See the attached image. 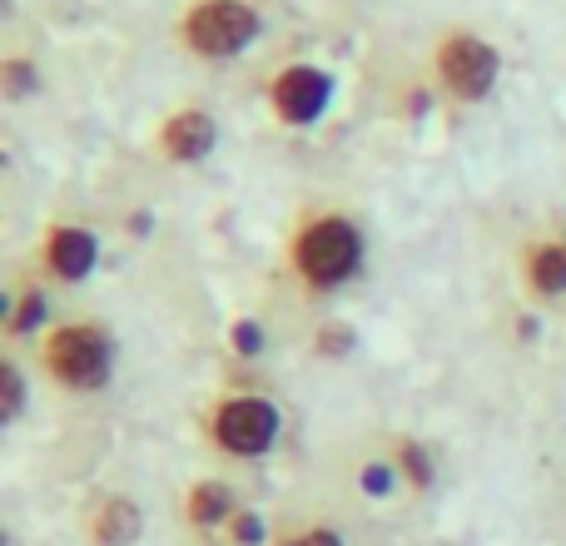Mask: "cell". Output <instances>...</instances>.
I'll list each match as a JSON object with an SVG mask.
<instances>
[{"label":"cell","mask_w":566,"mask_h":546,"mask_svg":"<svg viewBox=\"0 0 566 546\" xmlns=\"http://www.w3.org/2000/svg\"><path fill=\"white\" fill-rule=\"evenodd\" d=\"M358 264H363V239L348 219H318L298 239V269L313 288H333V283L353 279Z\"/></svg>","instance_id":"1"},{"label":"cell","mask_w":566,"mask_h":546,"mask_svg":"<svg viewBox=\"0 0 566 546\" xmlns=\"http://www.w3.org/2000/svg\"><path fill=\"white\" fill-rule=\"evenodd\" d=\"M45 358H50V372L60 382H70V388H99L109 378V358L115 353H109V333L99 323H70V328H60L50 338Z\"/></svg>","instance_id":"2"},{"label":"cell","mask_w":566,"mask_h":546,"mask_svg":"<svg viewBox=\"0 0 566 546\" xmlns=\"http://www.w3.org/2000/svg\"><path fill=\"white\" fill-rule=\"evenodd\" d=\"M185 35L199 55H234L259 35V15L244 0H205V6H195Z\"/></svg>","instance_id":"3"},{"label":"cell","mask_w":566,"mask_h":546,"mask_svg":"<svg viewBox=\"0 0 566 546\" xmlns=\"http://www.w3.org/2000/svg\"><path fill=\"white\" fill-rule=\"evenodd\" d=\"M214 438H219V448L239 452V458H254V452H264L279 438V408L269 398L224 402L214 418Z\"/></svg>","instance_id":"4"},{"label":"cell","mask_w":566,"mask_h":546,"mask_svg":"<svg viewBox=\"0 0 566 546\" xmlns=\"http://www.w3.org/2000/svg\"><path fill=\"white\" fill-rule=\"evenodd\" d=\"M442 80H448V90L462 99L488 95L492 80H497V50L472 35L448 40V45H442Z\"/></svg>","instance_id":"5"},{"label":"cell","mask_w":566,"mask_h":546,"mask_svg":"<svg viewBox=\"0 0 566 546\" xmlns=\"http://www.w3.org/2000/svg\"><path fill=\"white\" fill-rule=\"evenodd\" d=\"M323 105H328V75H318V70L293 65L274 80V109L289 119V125H308V119H318Z\"/></svg>","instance_id":"6"},{"label":"cell","mask_w":566,"mask_h":546,"mask_svg":"<svg viewBox=\"0 0 566 546\" xmlns=\"http://www.w3.org/2000/svg\"><path fill=\"white\" fill-rule=\"evenodd\" d=\"M45 259H50V269H55L60 279H85V273L95 269V259H99V244H95V234H85V229H55V234H50Z\"/></svg>","instance_id":"7"},{"label":"cell","mask_w":566,"mask_h":546,"mask_svg":"<svg viewBox=\"0 0 566 546\" xmlns=\"http://www.w3.org/2000/svg\"><path fill=\"white\" fill-rule=\"evenodd\" d=\"M165 149L169 159H205L214 149V119L189 109V115H175L165 125Z\"/></svg>","instance_id":"8"},{"label":"cell","mask_w":566,"mask_h":546,"mask_svg":"<svg viewBox=\"0 0 566 546\" xmlns=\"http://www.w3.org/2000/svg\"><path fill=\"white\" fill-rule=\"evenodd\" d=\"M95 537L99 546H129L139 537V507L135 502H109L95 522Z\"/></svg>","instance_id":"9"},{"label":"cell","mask_w":566,"mask_h":546,"mask_svg":"<svg viewBox=\"0 0 566 546\" xmlns=\"http://www.w3.org/2000/svg\"><path fill=\"white\" fill-rule=\"evenodd\" d=\"M532 283L537 293H566V249L562 244H537L532 249Z\"/></svg>","instance_id":"10"},{"label":"cell","mask_w":566,"mask_h":546,"mask_svg":"<svg viewBox=\"0 0 566 546\" xmlns=\"http://www.w3.org/2000/svg\"><path fill=\"white\" fill-rule=\"evenodd\" d=\"M229 507H234V502H229V487H224V482H199V487L189 492V517H195L199 527L219 522Z\"/></svg>","instance_id":"11"},{"label":"cell","mask_w":566,"mask_h":546,"mask_svg":"<svg viewBox=\"0 0 566 546\" xmlns=\"http://www.w3.org/2000/svg\"><path fill=\"white\" fill-rule=\"evenodd\" d=\"M40 318H45V298H40V293H25V303H20L15 318H10V333H30Z\"/></svg>","instance_id":"12"},{"label":"cell","mask_w":566,"mask_h":546,"mask_svg":"<svg viewBox=\"0 0 566 546\" xmlns=\"http://www.w3.org/2000/svg\"><path fill=\"white\" fill-rule=\"evenodd\" d=\"M402 468H408V477L418 482V487H428V482H432V462H428V452H422L418 442H408V448H402Z\"/></svg>","instance_id":"13"},{"label":"cell","mask_w":566,"mask_h":546,"mask_svg":"<svg viewBox=\"0 0 566 546\" xmlns=\"http://www.w3.org/2000/svg\"><path fill=\"white\" fill-rule=\"evenodd\" d=\"M0 378H6V418H15L20 402H25V388H20V372L6 363V368H0Z\"/></svg>","instance_id":"14"},{"label":"cell","mask_w":566,"mask_h":546,"mask_svg":"<svg viewBox=\"0 0 566 546\" xmlns=\"http://www.w3.org/2000/svg\"><path fill=\"white\" fill-rule=\"evenodd\" d=\"M6 80H10V95H30V90H35V75H30L25 65H10Z\"/></svg>","instance_id":"15"},{"label":"cell","mask_w":566,"mask_h":546,"mask_svg":"<svg viewBox=\"0 0 566 546\" xmlns=\"http://www.w3.org/2000/svg\"><path fill=\"white\" fill-rule=\"evenodd\" d=\"M234 348L239 353H259V328H254V323H239V328H234Z\"/></svg>","instance_id":"16"},{"label":"cell","mask_w":566,"mask_h":546,"mask_svg":"<svg viewBox=\"0 0 566 546\" xmlns=\"http://www.w3.org/2000/svg\"><path fill=\"white\" fill-rule=\"evenodd\" d=\"M363 482H368L373 497H382V492H388V482H392V472L388 468H368V472H363Z\"/></svg>","instance_id":"17"},{"label":"cell","mask_w":566,"mask_h":546,"mask_svg":"<svg viewBox=\"0 0 566 546\" xmlns=\"http://www.w3.org/2000/svg\"><path fill=\"white\" fill-rule=\"evenodd\" d=\"M234 537L259 542V537H264V522H259V517H239V522H234Z\"/></svg>","instance_id":"18"},{"label":"cell","mask_w":566,"mask_h":546,"mask_svg":"<svg viewBox=\"0 0 566 546\" xmlns=\"http://www.w3.org/2000/svg\"><path fill=\"white\" fill-rule=\"evenodd\" d=\"M293 546H343L338 537H333V532L328 527H318V532H308V537H298V542H293Z\"/></svg>","instance_id":"19"}]
</instances>
